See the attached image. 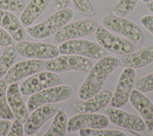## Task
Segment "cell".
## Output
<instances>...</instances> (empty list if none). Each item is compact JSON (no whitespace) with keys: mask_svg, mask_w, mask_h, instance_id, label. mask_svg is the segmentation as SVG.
Returning <instances> with one entry per match:
<instances>
[{"mask_svg":"<svg viewBox=\"0 0 153 136\" xmlns=\"http://www.w3.org/2000/svg\"><path fill=\"white\" fill-rule=\"evenodd\" d=\"M136 88L143 93L153 91V72L138 80L136 83Z\"/></svg>","mask_w":153,"mask_h":136,"instance_id":"29","label":"cell"},{"mask_svg":"<svg viewBox=\"0 0 153 136\" xmlns=\"http://www.w3.org/2000/svg\"><path fill=\"white\" fill-rule=\"evenodd\" d=\"M73 17L74 12L71 8H65L57 10L42 22L28 26L27 32L35 39H45L56 33L69 23Z\"/></svg>","mask_w":153,"mask_h":136,"instance_id":"2","label":"cell"},{"mask_svg":"<svg viewBox=\"0 0 153 136\" xmlns=\"http://www.w3.org/2000/svg\"><path fill=\"white\" fill-rule=\"evenodd\" d=\"M59 50L62 55H75L94 59H100L107 55V51L97 43L79 38L62 43Z\"/></svg>","mask_w":153,"mask_h":136,"instance_id":"3","label":"cell"},{"mask_svg":"<svg viewBox=\"0 0 153 136\" xmlns=\"http://www.w3.org/2000/svg\"><path fill=\"white\" fill-rule=\"evenodd\" d=\"M102 22L107 29L127 37L137 46L142 44L143 40L142 31L134 22L114 14L105 16Z\"/></svg>","mask_w":153,"mask_h":136,"instance_id":"4","label":"cell"},{"mask_svg":"<svg viewBox=\"0 0 153 136\" xmlns=\"http://www.w3.org/2000/svg\"><path fill=\"white\" fill-rule=\"evenodd\" d=\"M151 135H152V136H153V132H152V134H151Z\"/></svg>","mask_w":153,"mask_h":136,"instance_id":"38","label":"cell"},{"mask_svg":"<svg viewBox=\"0 0 153 136\" xmlns=\"http://www.w3.org/2000/svg\"><path fill=\"white\" fill-rule=\"evenodd\" d=\"M72 93L73 89L68 85L60 84L46 88L31 95L27 102V108L33 111L44 104L61 102L69 98Z\"/></svg>","mask_w":153,"mask_h":136,"instance_id":"7","label":"cell"},{"mask_svg":"<svg viewBox=\"0 0 153 136\" xmlns=\"http://www.w3.org/2000/svg\"><path fill=\"white\" fill-rule=\"evenodd\" d=\"M73 6L80 14L86 17H93L96 14V11L90 0H72Z\"/></svg>","mask_w":153,"mask_h":136,"instance_id":"27","label":"cell"},{"mask_svg":"<svg viewBox=\"0 0 153 136\" xmlns=\"http://www.w3.org/2000/svg\"><path fill=\"white\" fill-rule=\"evenodd\" d=\"M50 0H30L20 17V20L24 27L30 26L44 12Z\"/></svg>","mask_w":153,"mask_h":136,"instance_id":"21","label":"cell"},{"mask_svg":"<svg viewBox=\"0 0 153 136\" xmlns=\"http://www.w3.org/2000/svg\"><path fill=\"white\" fill-rule=\"evenodd\" d=\"M13 38L10 34L0 26V46L7 47L11 45Z\"/></svg>","mask_w":153,"mask_h":136,"instance_id":"31","label":"cell"},{"mask_svg":"<svg viewBox=\"0 0 153 136\" xmlns=\"http://www.w3.org/2000/svg\"><path fill=\"white\" fill-rule=\"evenodd\" d=\"M80 136H126L123 131L115 129H81L78 130Z\"/></svg>","mask_w":153,"mask_h":136,"instance_id":"25","label":"cell"},{"mask_svg":"<svg viewBox=\"0 0 153 136\" xmlns=\"http://www.w3.org/2000/svg\"><path fill=\"white\" fill-rule=\"evenodd\" d=\"M112 96V92L109 90L99 91L87 99L75 102L73 107L79 113H95L106 106Z\"/></svg>","mask_w":153,"mask_h":136,"instance_id":"17","label":"cell"},{"mask_svg":"<svg viewBox=\"0 0 153 136\" xmlns=\"http://www.w3.org/2000/svg\"><path fill=\"white\" fill-rule=\"evenodd\" d=\"M17 58V51L13 46H7L0 55V80L14 65Z\"/></svg>","mask_w":153,"mask_h":136,"instance_id":"23","label":"cell"},{"mask_svg":"<svg viewBox=\"0 0 153 136\" xmlns=\"http://www.w3.org/2000/svg\"><path fill=\"white\" fill-rule=\"evenodd\" d=\"M106 116L94 113H81L71 117L68 122L67 130L70 132L81 129H100L109 125Z\"/></svg>","mask_w":153,"mask_h":136,"instance_id":"15","label":"cell"},{"mask_svg":"<svg viewBox=\"0 0 153 136\" xmlns=\"http://www.w3.org/2000/svg\"><path fill=\"white\" fill-rule=\"evenodd\" d=\"M142 2H143V3H148V2H150V1H152V0H140Z\"/></svg>","mask_w":153,"mask_h":136,"instance_id":"36","label":"cell"},{"mask_svg":"<svg viewBox=\"0 0 153 136\" xmlns=\"http://www.w3.org/2000/svg\"><path fill=\"white\" fill-rule=\"evenodd\" d=\"M97 25V22L91 19L69 22L54 34V44L59 46L62 43L70 40L90 35L94 32Z\"/></svg>","mask_w":153,"mask_h":136,"instance_id":"6","label":"cell"},{"mask_svg":"<svg viewBox=\"0 0 153 136\" xmlns=\"http://www.w3.org/2000/svg\"><path fill=\"white\" fill-rule=\"evenodd\" d=\"M68 116L63 110L59 111L53 118L52 123L44 136H63L67 131Z\"/></svg>","mask_w":153,"mask_h":136,"instance_id":"22","label":"cell"},{"mask_svg":"<svg viewBox=\"0 0 153 136\" xmlns=\"http://www.w3.org/2000/svg\"><path fill=\"white\" fill-rule=\"evenodd\" d=\"M24 133V128L20 121L16 120L11 125L7 135L8 136H22Z\"/></svg>","mask_w":153,"mask_h":136,"instance_id":"30","label":"cell"},{"mask_svg":"<svg viewBox=\"0 0 153 136\" xmlns=\"http://www.w3.org/2000/svg\"><path fill=\"white\" fill-rule=\"evenodd\" d=\"M131 105L141 116L146 128L149 131L153 130V104L143 92L133 89L129 96Z\"/></svg>","mask_w":153,"mask_h":136,"instance_id":"16","label":"cell"},{"mask_svg":"<svg viewBox=\"0 0 153 136\" xmlns=\"http://www.w3.org/2000/svg\"><path fill=\"white\" fill-rule=\"evenodd\" d=\"M15 49L20 56L27 59L48 60L60 54L59 48L55 44L41 42L22 40L16 43Z\"/></svg>","mask_w":153,"mask_h":136,"instance_id":"9","label":"cell"},{"mask_svg":"<svg viewBox=\"0 0 153 136\" xmlns=\"http://www.w3.org/2000/svg\"><path fill=\"white\" fill-rule=\"evenodd\" d=\"M26 6L23 0H0V10L11 12H21Z\"/></svg>","mask_w":153,"mask_h":136,"instance_id":"28","label":"cell"},{"mask_svg":"<svg viewBox=\"0 0 153 136\" xmlns=\"http://www.w3.org/2000/svg\"><path fill=\"white\" fill-rule=\"evenodd\" d=\"M135 77L136 71L134 68L126 67L123 70L109 102L112 107L120 108L127 103L132 90Z\"/></svg>","mask_w":153,"mask_h":136,"instance_id":"12","label":"cell"},{"mask_svg":"<svg viewBox=\"0 0 153 136\" xmlns=\"http://www.w3.org/2000/svg\"><path fill=\"white\" fill-rule=\"evenodd\" d=\"M103 112L109 121L120 128L136 132H140L146 129L145 123L142 117L119 108L105 107Z\"/></svg>","mask_w":153,"mask_h":136,"instance_id":"11","label":"cell"},{"mask_svg":"<svg viewBox=\"0 0 153 136\" xmlns=\"http://www.w3.org/2000/svg\"><path fill=\"white\" fill-rule=\"evenodd\" d=\"M6 93L8 103L14 117L22 123L25 122L28 117V112L22 98L18 83L10 84Z\"/></svg>","mask_w":153,"mask_h":136,"instance_id":"19","label":"cell"},{"mask_svg":"<svg viewBox=\"0 0 153 136\" xmlns=\"http://www.w3.org/2000/svg\"><path fill=\"white\" fill-rule=\"evenodd\" d=\"M1 53H1V49H0V55H1Z\"/></svg>","mask_w":153,"mask_h":136,"instance_id":"37","label":"cell"},{"mask_svg":"<svg viewBox=\"0 0 153 136\" xmlns=\"http://www.w3.org/2000/svg\"><path fill=\"white\" fill-rule=\"evenodd\" d=\"M63 80L57 74L51 71H40L32 75L20 85L21 94L31 95L46 88L62 84Z\"/></svg>","mask_w":153,"mask_h":136,"instance_id":"10","label":"cell"},{"mask_svg":"<svg viewBox=\"0 0 153 136\" xmlns=\"http://www.w3.org/2000/svg\"><path fill=\"white\" fill-rule=\"evenodd\" d=\"M146 7L149 12L153 13V0L148 3H146Z\"/></svg>","mask_w":153,"mask_h":136,"instance_id":"35","label":"cell"},{"mask_svg":"<svg viewBox=\"0 0 153 136\" xmlns=\"http://www.w3.org/2000/svg\"><path fill=\"white\" fill-rule=\"evenodd\" d=\"M44 65L43 60L36 59H30L17 62L5 74L4 81L7 84L16 83L23 78L40 72L44 69Z\"/></svg>","mask_w":153,"mask_h":136,"instance_id":"14","label":"cell"},{"mask_svg":"<svg viewBox=\"0 0 153 136\" xmlns=\"http://www.w3.org/2000/svg\"><path fill=\"white\" fill-rule=\"evenodd\" d=\"M71 0H53V8L55 10H59L68 7Z\"/></svg>","mask_w":153,"mask_h":136,"instance_id":"34","label":"cell"},{"mask_svg":"<svg viewBox=\"0 0 153 136\" xmlns=\"http://www.w3.org/2000/svg\"><path fill=\"white\" fill-rule=\"evenodd\" d=\"M7 85L4 80H0V117L13 119L14 117L7 99Z\"/></svg>","mask_w":153,"mask_h":136,"instance_id":"24","label":"cell"},{"mask_svg":"<svg viewBox=\"0 0 153 136\" xmlns=\"http://www.w3.org/2000/svg\"><path fill=\"white\" fill-rule=\"evenodd\" d=\"M120 65L118 58L113 56L100 59L90 69L80 86L78 91L79 98L85 100L98 93L108 76Z\"/></svg>","mask_w":153,"mask_h":136,"instance_id":"1","label":"cell"},{"mask_svg":"<svg viewBox=\"0 0 153 136\" xmlns=\"http://www.w3.org/2000/svg\"><path fill=\"white\" fill-rule=\"evenodd\" d=\"M94 33L96 41L106 51L123 55L134 50V46L130 41L112 34L101 25H97Z\"/></svg>","mask_w":153,"mask_h":136,"instance_id":"8","label":"cell"},{"mask_svg":"<svg viewBox=\"0 0 153 136\" xmlns=\"http://www.w3.org/2000/svg\"><path fill=\"white\" fill-rule=\"evenodd\" d=\"M11 125V122L9 119H2L0 121V136L7 135L10 126Z\"/></svg>","mask_w":153,"mask_h":136,"instance_id":"33","label":"cell"},{"mask_svg":"<svg viewBox=\"0 0 153 136\" xmlns=\"http://www.w3.org/2000/svg\"><path fill=\"white\" fill-rule=\"evenodd\" d=\"M121 65L138 69L153 62V45L145 47L137 52L120 55L118 58Z\"/></svg>","mask_w":153,"mask_h":136,"instance_id":"18","label":"cell"},{"mask_svg":"<svg viewBox=\"0 0 153 136\" xmlns=\"http://www.w3.org/2000/svg\"><path fill=\"white\" fill-rule=\"evenodd\" d=\"M138 0H119L112 14L125 17L129 15L135 8Z\"/></svg>","mask_w":153,"mask_h":136,"instance_id":"26","label":"cell"},{"mask_svg":"<svg viewBox=\"0 0 153 136\" xmlns=\"http://www.w3.org/2000/svg\"><path fill=\"white\" fill-rule=\"evenodd\" d=\"M93 64L88 58L75 55H63L48 59L44 65L46 70L54 73L71 71L88 72Z\"/></svg>","mask_w":153,"mask_h":136,"instance_id":"5","label":"cell"},{"mask_svg":"<svg viewBox=\"0 0 153 136\" xmlns=\"http://www.w3.org/2000/svg\"><path fill=\"white\" fill-rule=\"evenodd\" d=\"M63 110L62 106L54 103L44 104L35 108L25 122V133L27 135L35 134L48 120Z\"/></svg>","mask_w":153,"mask_h":136,"instance_id":"13","label":"cell"},{"mask_svg":"<svg viewBox=\"0 0 153 136\" xmlns=\"http://www.w3.org/2000/svg\"><path fill=\"white\" fill-rule=\"evenodd\" d=\"M0 26L16 41L24 40L26 33L20 20L11 11L0 10Z\"/></svg>","mask_w":153,"mask_h":136,"instance_id":"20","label":"cell"},{"mask_svg":"<svg viewBox=\"0 0 153 136\" xmlns=\"http://www.w3.org/2000/svg\"><path fill=\"white\" fill-rule=\"evenodd\" d=\"M141 23L153 35V15H146L142 17Z\"/></svg>","mask_w":153,"mask_h":136,"instance_id":"32","label":"cell"}]
</instances>
